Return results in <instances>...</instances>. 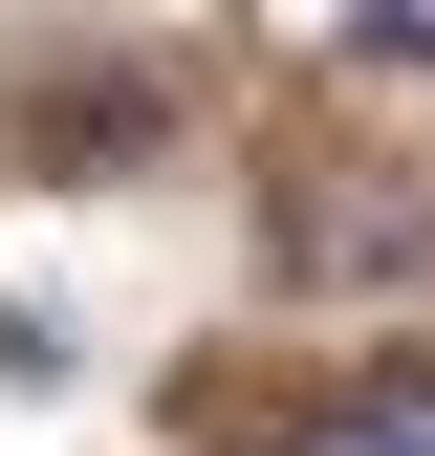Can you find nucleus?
Instances as JSON below:
<instances>
[{"label": "nucleus", "instance_id": "1", "mask_svg": "<svg viewBox=\"0 0 435 456\" xmlns=\"http://www.w3.org/2000/svg\"><path fill=\"white\" fill-rule=\"evenodd\" d=\"M283 456H435V370H370L349 413H305Z\"/></svg>", "mask_w": 435, "mask_h": 456}, {"label": "nucleus", "instance_id": "2", "mask_svg": "<svg viewBox=\"0 0 435 456\" xmlns=\"http://www.w3.org/2000/svg\"><path fill=\"white\" fill-rule=\"evenodd\" d=\"M22 131H44V152H87V175H131V152H152V87H44Z\"/></svg>", "mask_w": 435, "mask_h": 456}]
</instances>
